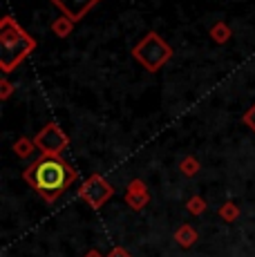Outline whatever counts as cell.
<instances>
[{
    "instance_id": "8992f818",
    "label": "cell",
    "mask_w": 255,
    "mask_h": 257,
    "mask_svg": "<svg viewBox=\"0 0 255 257\" xmlns=\"http://www.w3.org/2000/svg\"><path fill=\"white\" fill-rule=\"evenodd\" d=\"M63 12V16H67L70 21L78 23L81 18H85V14L94 7L99 0H50Z\"/></svg>"
},
{
    "instance_id": "7a4b0ae2",
    "label": "cell",
    "mask_w": 255,
    "mask_h": 257,
    "mask_svg": "<svg viewBox=\"0 0 255 257\" xmlns=\"http://www.w3.org/2000/svg\"><path fill=\"white\" fill-rule=\"evenodd\" d=\"M36 49V41L21 27L14 16H5L0 23V67L5 74L16 70Z\"/></svg>"
},
{
    "instance_id": "5bb4252c",
    "label": "cell",
    "mask_w": 255,
    "mask_h": 257,
    "mask_svg": "<svg viewBox=\"0 0 255 257\" xmlns=\"http://www.w3.org/2000/svg\"><path fill=\"white\" fill-rule=\"evenodd\" d=\"M12 92H14V85L7 81V78H3V81H0V98L7 101V98L12 96Z\"/></svg>"
},
{
    "instance_id": "6da1fadb",
    "label": "cell",
    "mask_w": 255,
    "mask_h": 257,
    "mask_svg": "<svg viewBox=\"0 0 255 257\" xmlns=\"http://www.w3.org/2000/svg\"><path fill=\"white\" fill-rule=\"evenodd\" d=\"M25 181L45 201H56L76 181V172L58 155H43L25 170Z\"/></svg>"
},
{
    "instance_id": "30bf717a",
    "label": "cell",
    "mask_w": 255,
    "mask_h": 257,
    "mask_svg": "<svg viewBox=\"0 0 255 257\" xmlns=\"http://www.w3.org/2000/svg\"><path fill=\"white\" fill-rule=\"evenodd\" d=\"M175 239H177L181 246H186V248H188L190 244H195V239H197V233H195L190 226H181V228L177 230V235H175Z\"/></svg>"
},
{
    "instance_id": "3957f363",
    "label": "cell",
    "mask_w": 255,
    "mask_h": 257,
    "mask_svg": "<svg viewBox=\"0 0 255 257\" xmlns=\"http://www.w3.org/2000/svg\"><path fill=\"white\" fill-rule=\"evenodd\" d=\"M132 56H135V61L139 63V65H144L148 72H157L159 67H164L166 63L173 58V47H170L157 32H150L135 45Z\"/></svg>"
},
{
    "instance_id": "277c9868",
    "label": "cell",
    "mask_w": 255,
    "mask_h": 257,
    "mask_svg": "<svg viewBox=\"0 0 255 257\" xmlns=\"http://www.w3.org/2000/svg\"><path fill=\"white\" fill-rule=\"evenodd\" d=\"M34 143H36V148L41 152H45V155H58L61 150L67 148V137H65V132L61 130L58 123H47L36 135Z\"/></svg>"
},
{
    "instance_id": "7c38bea8",
    "label": "cell",
    "mask_w": 255,
    "mask_h": 257,
    "mask_svg": "<svg viewBox=\"0 0 255 257\" xmlns=\"http://www.w3.org/2000/svg\"><path fill=\"white\" fill-rule=\"evenodd\" d=\"M179 168H181V172H184L186 177H193L195 172L199 170V164H197V159H195V157H186V159L179 164Z\"/></svg>"
},
{
    "instance_id": "4fadbf2b",
    "label": "cell",
    "mask_w": 255,
    "mask_h": 257,
    "mask_svg": "<svg viewBox=\"0 0 255 257\" xmlns=\"http://www.w3.org/2000/svg\"><path fill=\"white\" fill-rule=\"evenodd\" d=\"M188 210L193 212V215H202V212L206 210V204H204L202 197H195V199H190L188 201Z\"/></svg>"
},
{
    "instance_id": "2e32d148",
    "label": "cell",
    "mask_w": 255,
    "mask_h": 257,
    "mask_svg": "<svg viewBox=\"0 0 255 257\" xmlns=\"http://www.w3.org/2000/svg\"><path fill=\"white\" fill-rule=\"evenodd\" d=\"M244 123H246V125L255 132V105L251 107V110H246V114H244Z\"/></svg>"
},
{
    "instance_id": "ba28073f",
    "label": "cell",
    "mask_w": 255,
    "mask_h": 257,
    "mask_svg": "<svg viewBox=\"0 0 255 257\" xmlns=\"http://www.w3.org/2000/svg\"><path fill=\"white\" fill-rule=\"evenodd\" d=\"M230 36H233V29L228 27L224 21L215 23L213 27H210V38H213L215 43H219V45H224V43L230 41Z\"/></svg>"
},
{
    "instance_id": "52a82bcc",
    "label": "cell",
    "mask_w": 255,
    "mask_h": 257,
    "mask_svg": "<svg viewBox=\"0 0 255 257\" xmlns=\"http://www.w3.org/2000/svg\"><path fill=\"white\" fill-rule=\"evenodd\" d=\"M148 188L144 186V181L135 179L130 181V186H128V195H125V201L132 206L135 210H141L146 204H148Z\"/></svg>"
},
{
    "instance_id": "8fae6325",
    "label": "cell",
    "mask_w": 255,
    "mask_h": 257,
    "mask_svg": "<svg viewBox=\"0 0 255 257\" xmlns=\"http://www.w3.org/2000/svg\"><path fill=\"white\" fill-rule=\"evenodd\" d=\"M34 148H36V143H34V139H27V137L14 143V152H16L18 157H29L34 152Z\"/></svg>"
},
{
    "instance_id": "ac0fdd59",
    "label": "cell",
    "mask_w": 255,
    "mask_h": 257,
    "mask_svg": "<svg viewBox=\"0 0 255 257\" xmlns=\"http://www.w3.org/2000/svg\"><path fill=\"white\" fill-rule=\"evenodd\" d=\"M85 257H101V255H99V253H96V250H90V253H87Z\"/></svg>"
},
{
    "instance_id": "9a60e30c",
    "label": "cell",
    "mask_w": 255,
    "mask_h": 257,
    "mask_svg": "<svg viewBox=\"0 0 255 257\" xmlns=\"http://www.w3.org/2000/svg\"><path fill=\"white\" fill-rule=\"evenodd\" d=\"M237 215H239V210L235 208L233 204H226V206H224V208H222V217H224V219H226V221H233Z\"/></svg>"
},
{
    "instance_id": "5b68a950",
    "label": "cell",
    "mask_w": 255,
    "mask_h": 257,
    "mask_svg": "<svg viewBox=\"0 0 255 257\" xmlns=\"http://www.w3.org/2000/svg\"><path fill=\"white\" fill-rule=\"evenodd\" d=\"M112 192H114V190H112V186L107 184L103 177L94 175V177H90V179L81 186L78 195H81V199L87 201L92 208H101V206L112 197Z\"/></svg>"
},
{
    "instance_id": "9c48e42d",
    "label": "cell",
    "mask_w": 255,
    "mask_h": 257,
    "mask_svg": "<svg viewBox=\"0 0 255 257\" xmlns=\"http://www.w3.org/2000/svg\"><path fill=\"white\" fill-rule=\"evenodd\" d=\"M72 29H74V21H70L67 16H58L56 21H52V32L56 34L58 38H65L72 34Z\"/></svg>"
},
{
    "instance_id": "e0dca14e",
    "label": "cell",
    "mask_w": 255,
    "mask_h": 257,
    "mask_svg": "<svg viewBox=\"0 0 255 257\" xmlns=\"http://www.w3.org/2000/svg\"><path fill=\"white\" fill-rule=\"evenodd\" d=\"M110 257H130V255H128L123 248H114V250L110 253Z\"/></svg>"
}]
</instances>
